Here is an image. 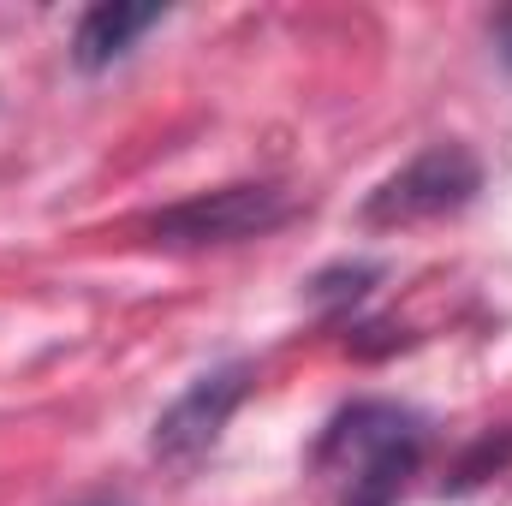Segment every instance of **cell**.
Segmentation results:
<instances>
[{
	"instance_id": "obj_3",
	"label": "cell",
	"mask_w": 512,
	"mask_h": 506,
	"mask_svg": "<svg viewBox=\"0 0 512 506\" xmlns=\"http://www.w3.org/2000/svg\"><path fill=\"white\" fill-rule=\"evenodd\" d=\"M245 393H251V364H221V370L197 376L161 417H155L149 453H155L161 465H197V459L221 441V429H227V417L239 411Z\"/></svg>"
},
{
	"instance_id": "obj_4",
	"label": "cell",
	"mask_w": 512,
	"mask_h": 506,
	"mask_svg": "<svg viewBox=\"0 0 512 506\" xmlns=\"http://www.w3.org/2000/svg\"><path fill=\"white\" fill-rule=\"evenodd\" d=\"M393 447H423V417L405 411V405H387V399H358L352 411H340L316 447V465H346L358 471L364 459L393 453Z\"/></svg>"
},
{
	"instance_id": "obj_10",
	"label": "cell",
	"mask_w": 512,
	"mask_h": 506,
	"mask_svg": "<svg viewBox=\"0 0 512 506\" xmlns=\"http://www.w3.org/2000/svg\"><path fill=\"white\" fill-rule=\"evenodd\" d=\"M501 42H507L501 54H507V60H512V18H507V24H501Z\"/></svg>"
},
{
	"instance_id": "obj_2",
	"label": "cell",
	"mask_w": 512,
	"mask_h": 506,
	"mask_svg": "<svg viewBox=\"0 0 512 506\" xmlns=\"http://www.w3.org/2000/svg\"><path fill=\"white\" fill-rule=\"evenodd\" d=\"M477 191H483V161L465 143H429L423 155H411L399 173H387L382 185L364 197V227L441 221V215L465 209Z\"/></svg>"
},
{
	"instance_id": "obj_7",
	"label": "cell",
	"mask_w": 512,
	"mask_h": 506,
	"mask_svg": "<svg viewBox=\"0 0 512 506\" xmlns=\"http://www.w3.org/2000/svg\"><path fill=\"white\" fill-rule=\"evenodd\" d=\"M376 280H382L376 262H340V268H328V274L310 280V298H316V304H358Z\"/></svg>"
},
{
	"instance_id": "obj_9",
	"label": "cell",
	"mask_w": 512,
	"mask_h": 506,
	"mask_svg": "<svg viewBox=\"0 0 512 506\" xmlns=\"http://www.w3.org/2000/svg\"><path fill=\"white\" fill-rule=\"evenodd\" d=\"M72 506H131L126 495H84V501H72Z\"/></svg>"
},
{
	"instance_id": "obj_5",
	"label": "cell",
	"mask_w": 512,
	"mask_h": 506,
	"mask_svg": "<svg viewBox=\"0 0 512 506\" xmlns=\"http://www.w3.org/2000/svg\"><path fill=\"white\" fill-rule=\"evenodd\" d=\"M161 18H167L161 6H126V0L90 6V12L78 18V30H72V60H78V72H108L114 60L131 54V42H137L143 30H155Z\"/></svg>"
},
{
	"instance_id": "obj_8",
	"label": "cell",
	"mask_w": 512,
	"mask_h": 506,
	"mask_svg": "<svg viewBox=\"0 0 512 506\" xmlns=\"http://www.w3.org/2000/svg\"><path fill=\"white\" fill-rule=\"evenodd\" d=\"M507 459H512V447L501 453V447H495V435H489V441H483V447H477V453H471V459L459 465V477H453V489H471V483H483V477H495V471H501Z\"/></svg>"
},
{
	"instance_id": "obj_6",
	"label": "cell",
	"mask_w": 512,
	"mask_h": 506,
	"mask_svg": "<svg viewBox=\"0 0 512 506\" xmlns=\"http://www.w3.org/2000/svg\"><path fill=\"white\" fill-rule=\"evenodd\" d=\"M417 459H423V447H393V453L364 459V465L352 471V495H346V506H393L399 489H405V477L417 471Z\"/></svg>"
},
{
	"instance_id": "obj_1",
	"label": "cell",
	"mask_w": 512,
	"mask_h": 506,
	"mask_svg": "<svg viewBox=\"0 0 512 506\" xmlns=\"http://www.w3.org/2000/svg\"><path fill=\"white\" fill-rule=\"evenodd\" d=\"M298 215L286 185L268 179H245V185H221V191H197L161 215H149V239L161 251H209V245H245V239H268L274 227H286Z\"/></svg>"
}]
</instances>
